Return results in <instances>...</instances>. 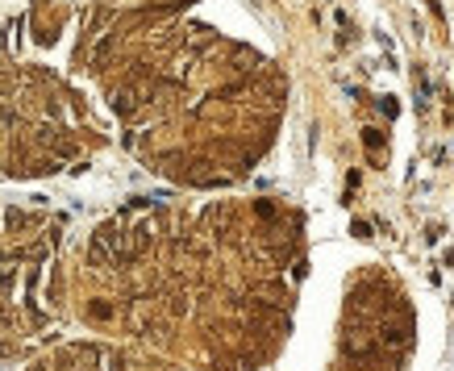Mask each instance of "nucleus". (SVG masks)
I'll list each match as a JSON object with an SVG mask.
<instances>
[{
	"instance_id": "nucleus-1",
	"label": "nucleus",
	"mask_w": 454,
	"mask_h": 371,
	"mask_svg": "<svg viewBox=\"0 0 454 371\" xmlns=\"http://www.w3.org/2000/svg\"><path fill=\"white\" fill-rule=\"evenodd\" d=\"M350 234H354V238H371V225H367V221H354Z\"/></svg>"
},
{
	"instance_id": "nucleus-2",
	"label": "nucleus",
	"mask_w": 454,
	"mask_h": 371,
	"mask_svg": "<svg viewBox=\"0 0 454 371\" xmlns=\"http://www.w3.org/2000/svg\"><path fill=\"white\" fill-rule=\"evenodd\" d=\"M363 142H367V150H379V130H367V138H363Z\"/></svg>"
}]
</instances>
